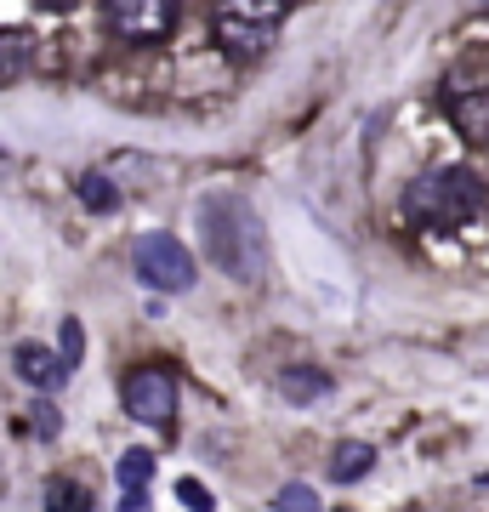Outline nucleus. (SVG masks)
Wrapping results in <instances>:
<instances>
[{
    "instance_id": "15",
    "label": "nucleus",
    "mask_w": 489,
    "mask_h": 512,
    "mask_svg": "<svg viewBox=\"0 0 489 512\" xmlns=\"http://www.w3.org/2000/svg\"><path fill=\"white\" fill-rule=\"evenodd\" d=\"M273 512H319V495L308 484H285V490L273 495Z\"/></svg>"
},
{
    "instance_id": "6",
    "label": "nucleus",
    "mask_w": 489,
    "mask_h": 512,
    "mask_svg": "<svg viewBox=\"0 0 489 512\" xmlns=\"http://www.w3.org/2000/svg\"><path fill=\"white\" fill-rule=\"evenodd\" d=\"M120 404H126L131 421H143V427H165L171 410H177V376H171L165 365L131 370L126 387H120Z\"/></svg>"
},
{
    "instance_id": "10",
    "label": "nucleus",
    "mask_w": 489,
    "mask_h": 512,
    "mask_svg": "<svg viewBox=\"0 0 489 512\" xmlns=\"http://www.w3.org/2000/svg\"><path fill=\"white\" fill-rule=\"evenodd\" d=\"M35 69V40L18 29H0V80H23Z\"/></svg>"
},
{
    "instance_id": "1",
    "label": "nucleus",
    "mask_w": 489,
    "mask_h": 512,
    "mask_svg": "<svg viewBox=\"0 0 489 512\" xmlns=\"http://www.w3.org/2000/svg\"><path fill=\"white\" fill-rule=\"evenodd\" d=\"M489 211V183L472 171V165H444V171H427L404 188V217L416 228H433V234H455Z\"/></svg>"
},
{
    "instance_id": "9",
    "label": "nucleus",
    "mask_w": 489,
    "mask_h": 512,
    "mask_svg": "<svg viewBox=\"0 0 489 512\" xmlns=\"http://www.w3.org/2000/svg\"><path fill=\"white\" fill-rule=\"evenodd\" d=\"M279 393H285L290 404H313V399L330 393V376L313 370V365H290V370H279Z\"/></svg>"
},
{
    "instance_id": "18",
    "label": "nucleus",
    "mask_w": 489,
    "mask_h": 512,
    "mask_svg": "<svg viewBox=\"0 0 489 512\" xmlns=\"http://www.w3.org/2000/svg\"><path fill=\"white\" fill-rule=\"evenodd\" d=\"M57 427H63V421H57L52 404H35V433L40 439H57Z\"/></svg>"
},
{
    "instance_id": "17",
    "label": "nucleus",
    "mask_w": 489,
    "mask_h": 512,
    "mask_svg": "<svg viewBox=\"0 0 489 512\" xmlns=\"http://www.w3.org/2000/svg\"><path fill=\"white\" fill-rule=\"evenodd\" d=\"M80 353H86V330H80V319H63V365H80Z\"/></svg>"
},
{
    "instance_id": "16",
    "label": "nucleus",
    "mask_w": 489,
    "mask_h": 512,
    "mask_svg": "<svg viewBox=\"0 0 489 512\" xmlns=\"http://www.w3.org/2000/svg\"><path fill=\"white\" fill-rule=\"evenodd\" d=\"M177 501H182L188 512H211V507H217V501H211V490H205L200 478H177Z\"/></svg>"
},
{
    "instance_id": "20",
    "label": "nucleus",
    "mask_w": 489,
    "mask_h": 512,
    "mask_svg": "<svg viewBox=\"0 0 489 512\" xmlns=\"http://www.w3.org/2000/svg\"><path fill=\"white\" fill-rule=\"evenodd\" d=\"M46 6H52V12H63V6H74V0H46Z\"/></svg>"
},
{
    "instance_id": "7",
    "label": "nucleus",
    "mask_w": 489,
    "mask_h": 512,
    "mask_svg": "<svg viewBox=\"0 0 489 512\" xmlns=\"http://www.w3.org/2000/svg\"><path fill=\"white\" fill-rule=\"evenodd\" d=\"M103 12H109L114 35L160 40V35H171V23H177V0H103Z\"/></svg>"
},
{
    "instance_id": "14",
    "label": "nucleus",
    "mask_w": 489,
    "mask_h": 512,
    "mask_svg": "<svg viewBox=\"0 0 489 512\" xmlns=\"http://www.w3.org/2000/svg\"><path fill=\"white\" fill-rule=\"evenodd\" d=\"M80 205H86V211H114V205H120V188H114L109 177H80Z\"/></svg>"
},
{
    "instance_id": "11",
    "label": "nucleus",
    "mask_w": 489,
    "mask_h": 512,
    "mask_svg": "<svg viewBox=\"0 0 489 512\" xmlns=\"http://www.w3.org/2000/svg\"><path fill=\"white\" fill-rule=\"evenodd\" d=\"M370 467H376V450H370V444H342V450L330 456V478H336V484H359Z\"/></svg>"
},
{
    "instance_id": "8",
    "label": "nucleus",
    "mask_w": 489,
    "mask_h": 512,
    "mask_svg": "<svg viewBox=\"0 0 489 512\" xmlns=\"http://www.w3.org/2000/svg\"><path fill=\"white\" fill-rule=\"evenodd\" d=\"M18 376H23L29 387H40V393H52V387L69 382L74 370L63 365V353L40 348V342H23V348H18Z\"/></svg>"
},
{
    "instance_id": "4",
    "label": "nucleus",
    "mask_w": 489,
    "mask_h": 512,
    "mask_svg": "<svg viewBox=\"0 0 489 512\" xmlns=\"http://www.w3.org/2000/svg\"><path fill=\"white\" fill-rule=\"evenodd\" d=\"M131 268H137V279H143L148 291H194V256H188V245H177L171 234H143L137 245H131Z\"/></svg>"
},
{
    "instance_id": "2",
    "label": "nucleus",
    "mask_w": 489,
    "mask_h": 512,
    "mask_svg": "<svg viewBox=\"0 0 489 512\" xmlns=\"http://www.w3.org/2000/svg\"><path fill=\"white\" fill-rule=\"evenodd\" d=\"M200 228H205V251L222 274H234L239 285H256L262 268H268V234L245 200L234 194H211L200 205Z\"/></svg>"
},
{
    "instance_id": "12",
    "label": "nucleus",
    "mask_w": 489,
    "mask_h": 512,
    "mask_svg": "<svg viewBox=\"0 0 489 512\" xmlns=\"http://www.w3.org/2000/svg\"><path fill=\"white\" fill-rule=\"evenodd\" d=\"M46 512H97V507H91V490H86V484L57 478L52 490H46Z\"/></svg>"
},
{
    "instance_id": "13",
    "label": "nucleus",
    "mask_w": 489,
    "mask_h": 512,
    "mask_svg": "<svg viewBox=\"0 0 489 512\" xmlns=\"http://www.w3.org/2000/svg\"><path fill=\"white\" fill-rule=\"evenodd\" d=\"M114 478H120V490H148V478H154V456H148V450H126L120 467H114Z\"/></svg>"
},
{
    "instance_id": "19",
    "label": "nucleus",
    "mask_w": 489,
    "mask_h": 512,
    "mask_svg": "<svg viewBox=\"0 0 489 512\" xmlns=\"http://www.w3.org/2000/svg\"><path fill=\"white\" fill-rule=\"evenodd\" d=\"M120 512H148V495H143V490H126V501H120Z\"/></svg>"
},
{
    "instance_id": "5",
    "label": "nucleus",
    "mask_w": 489,
    "mask_h": 512,
    "mask_svg": "<svg viewBox=\"0 0 489 512\" xmlns=\"http://www.w3.org/2000/svg\"><path fill=\"white\" fill-rule=\"evenodd\" d=\"M444 114L467 143H489V69H455L444 80Z\"/></svg>"
},
{
    "instance_id": "3",
    "label": "nucleus",
    "mask_w": 489,
    "mask_h": 512,
    "mask_svg": "<svg viewBox=\"0 0 489 512\" xmlns=\"http://www.w3.org/2000/svg\"><path fill=\"white\" fill-rule=\"evenodd\" d=\"M285 0H222L217 6V46L234 57H256L279 35Z\"/></svg>"
}]
</instances>
